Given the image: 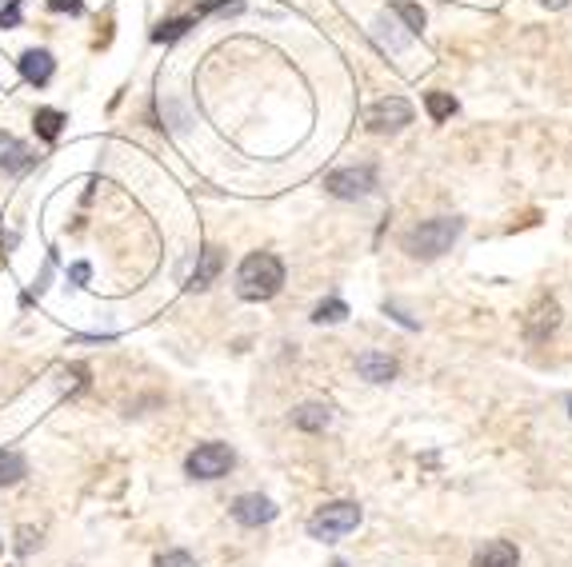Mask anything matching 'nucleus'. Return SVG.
<instances>
[{
	"mask_svg": "<svg viewBox=\"0 0 572 567\" xmlns=\"http://www.w3.org/2000/svg\"><path fill=\"white\" fill-rule=\"evenodd\" d=\"M284 260L277 252H249L237 269V296L249 304H264V300L281 296L284 288Z\"/></svg>",
	"mask_w": 572,
	"mask_h": 567,
	"instance_id": "nucleus-1",
	"label": "nucleus"
},
{
	"mask_svg": "<svg viewBox=\"0 0 572 567\" xmlns=\"http://www.w3.org/2000/svg\"><path fill=\"white\" fill-rule=\"evenodd\" d=\"M461 232H464L461 216H432L404 232L401 249L409 252L412 260H441L444 252H452V244L461 240Z\"/></svg>",
	"mask_w": 572,
	"mask_h": 567,
	"instance_id": "nucleus-2",
	"label": "nucleus"
},
{
	"mask_svg": "<svg viewBox=\"0 0 572 567\" xmlns=\"http://www.w3.org/2000/svg\"><path fill=\"white\" fill-rule=\"evenodd\" d=\"M361 504H352V499H329L321 508L309 516V536L321 539V544H332V539L349 536V531L361 528Z\"/></svg>",
	"mask_w": 572,
	"mask_h": 567,
	"instance_id": "nucleus-3",
	"label": "nucleus"
},
{
	"mask_svg": "<svg viewBox=\"0 0 572 567\" xmlns=\"http://www.w3.org/2000/svg\"><path fill=\"white\" fill-rule=\"evenodd\" d=\"M232 464H237V452H232L229 444H221V439H204V444H197V448L184 456V472H189L192 479H204V484L224 479L232 472Z\"/></svg>",
	"mask_w": 572,
	"mask_h": 567,
	"instance_id": "nucleus-4",
	"label": "nucleus"
},
{
	"mask_svg": "<svg viewBox=\"0 0 572 567\" xmlns=\"http://www.w3.org/2000/svg\"><path fill=\"white\" fill-rule=\"evenodd\" d=\"M377 164H349V169H337L324 176V192L337 200H364L377 192Z\"/></svg>",
	"mask_w": 572,
	"mask_h": 567,
	"instance_id": "nucleus-5",
	"label": "nucleus"
},
{
	"mask_svg": "<svg viewBox=\"0 0 572 567\" xmlns=\"http://www.w3.org/2000/svg\"><path fill=\"white\" fill-rule=\"evenodd\" d=\"M364 124L372 132H401L404 124H412V104L404 97H384L364 112Z\"/></svg>",
	"mask_w": 572,
	"mask_h": 567,
	"instance_id": "nucleus-6",
	"label": "nucleus"
},
{
	"mask_svg": "<svg viewBox=\"0 0 572 567\" xmlns=\"http://www.w3.org/2000/svg\"><path fill=\"white\" fill-rule=\"evenodd\" d=\"M229 512L241 528H264V524H272V519L281 516V508H277L269 496H261V492H244V496H237Z\"/></svg>",
	"mask_w": 572,
	"mask_h": 567,
	"instance_id": "nucleus-7",
	"label": "nucleus"
},
{
	"mask_svg": "<svg viewBox=\"0 0 572 567\" xmlns=\"http://www.w3.org/2000/svg\"><path fill=\"white\" fill-rule=\"evenodd\" d=\"M556 328H561V304L552 296H541L536 308L524 316V336H529V344H544Z\"/></svg>",
	"mask_w": 572,
	"mask_h": 567,
	"instance_id": "nucleus-8",
	"label": "nucleus"
},
{
	"mask_svg": "<svg viewBox=\"0 0 572 567\" xmlns=\"http://www.w3.org/2000/svg\"><path fill=\"white\" fill-rule=\"evenodd\" d=\"M17 69H21V80L32 84V89H49L52 77H57V57L49 49H24L21 60H17Z\"/></svg>",
	"mask_w": 572,
	"mask_h": 567,
	"instance_id": "nucleus-9",
	"label": "nucleus"
},
{
	"mask_svg": "<svg viewBox=\"0 0 572 567\" xmlns=\"http://www.w3.org/2000/svg\"><path fill=\"white\" fill-rule=\"evenodd\" d=\"M221 272H224V249L209 244V249L197 252V264H192L189 280H184V288H189V292H209Z\"/></svg>",
	"mask_w": 572,
	"mask_h": 567,
	"instance_id": "nucleus-10",
	"label": "nucleus"
},
{
	"mask_svg": "<svg viewBox=\"0 0 572 567\" xmlns=\"http://www.w3.org/2000/svg\"><path fill=\"white\" fill-rule=\"evenodd\" d=\"M369 32H372V40H377V49L389 52V57H401V52L412 44V32L404 29V24L392 17V12H381V17L372 20Z\"/></svg>",
	"mask_w": 572,
	"mask_h": 567,
	"instance_id": "nucleus-11",
	"label": "nucleus"
},
{
	"mask_svg": "<svg viewBox=\"0 0 572 567\" xmlns=\"http://www.w3.org/2000/svg\"><path fill=\"white\" fill-rule=\"evenodd\" d=\"M357 376L369 379V384H392V379L401 376V364H397V356H389V352H361L357 356Z\"/></svg>",
	"mask_w": 572,
	"mask_h": 567,
	"instance_id": "nucleus-12",
	"label": "nucleus"
},
{
	"mask_svg": "<svg viewBox=\"0 0 572 567\" xmlns=\"http://www.w3.org/2000/svg\"><path fill=\"white\" fill-rule=\"evenodd\" d=\"M472 567H521V551H516L512 539H489V544L476 548Z\"/></svg>",
	"mask_w": 572,
	"mask_h": 567,
	"instance_id": "nucleus-13",
	"label": "nucleus"
},
{
	"mask_svg": "<svg viewBox=\"0 0 572 567\" xmlns=\"http://www.w3.org/2000/svg\"><path fill=\"white\" fill-rule=\"evenodd\" d=\"M37 164H41V156H37L24 140H9L4 152H0V172H9V176H24V172H32Z\"/></svg>",
	"mask_w": 572,
	"mask_h": 567,
	"instance_id": "nucleus-14",
	"label": "nucleus"
},
{
	"mask_svg": "<svg viewBox=\"0 0 572 567\" xmlns=\"http://www.w3.org/2000/svg\"><path fill=\"white\" fill-rule=\"evenodd\" d=\"M329 424H332V408L329 404H321V399H309V404H301V408H292V428L309 432V436L324 432Z\"/></svg>",
	"mask_w": 572,
	"mask_h": 567,
	"instance_id": "nucleus-15",
	"label": "nucleus"
},
{
	"mask_svg": "<svg viewBox=\"0 0 572 567\" xmlns=\"http://www.w3.org/2000/svg\"><path fill=\"white\" fill-rule=\"evenodd\" d=\"M64 124H69V117H64L61 109H37L32 112V129H37V136L44 140V144H57L64 132Z\"/></svg>",
	"mask_w": 572,
	"mask_h": 567,
	"instance_id": "nucleus-16",
	"label": "nucleus"
},
{
	"mask_svg": "<svg viewBox=\"0 0 572 567\" xmlns=\"http://www.w3.org/2000/svg\"><path fill=\"white\" fill-rule=\"evenodd\" d=\"M24 476H29V459H24V452L0 448V488H12V484H21Z\"/></svg>",
	"mask_w": 572,
	"mask_h": 567,
	"instance_id": "nucleus-17",
	"label": "nucleus"
},
{
	"mask_svg": "<svg viewBox=\"0 0 572 567\" xmlns=\"http://www.w3.org/2000/svg\"><path fill=\"white\" fill-rule=\"evenodd\" d=\"M192 29H197V17H169L152 29V44H177V40H184Z\"/></svg>",
	"mask_w": 572,
	"mask_h": 567,
	"instance_id": "nucleus-18",
	"label": "nucleus"
},
{
	"mask_svg": "<svg viewBox=\"0 0 572 567\" xmlns=\"http://www.w3.org/2000/svg\"><path fill=\"white\" fill-rule=\"evenodd\" d=\"M456 109H461V104H456V97H452V92H441V89L424 92V112H429L436 124H444L449 117H456Z\"/></svg>",
	"mask_w": 572,
	"mask_h": 567,
	"instance_id": "nucleus-19",
	"label": "nucleus"
},
{
	"mask_svg": "<svg viewBox=\"0 0 572 567\" xmlns=\"http://www.w3.org/2000/svg\"><path fill=\"white\" fill-rule=\"evenodd\" d=\"M341 320H349V304L341 296H329L312 308V324H341Z\"/></svg>",
	"mask_w": 572,
	"mask_h": 567,
	"instance_id": "nucleus-20",
	"label": "nucleus"
},
{
	"mask_svg": "<svg viewBox=\"0 0 572 567\" xmlns=\"http://www.w3.org/2000/svg\"><path fill=\"white\" fill-rule=\"evenodd\" d=\"M389 12H392V17H397V20H401V24L412 32V37H417V32L424 29V20H429V17H424L421 4H412V0H397V4H392Z\"/></svg>",
	"mask_w": 572,
	"mask_h": 567,
	"instance_id": "nucleus-21",
	"label": "nucleus"
},
{
	"mask_svg": "<svg viewBox=\"0 0 572 567\" xmlns=\"http://www.w3.org/2000/svg\"><path fill=\"white\" fill-rule=\"evenodd\" d=\"M24 0H4L0 4V29H21V20H24Z\"/></svg>",
	"mask_w": 572,
	"mask_h": 567,
	"instance_id": "nucleus-22",
	"label": "nucleus"
},
{
	"mask_svg": "<svg viewBox=\"0 0 572 567\" xmlns=\"http://www.w3.org/2000/svg\"><path fill=\"white\" fill-rule=\"evenodd\" d=\"M244 0H201L192 17H212V12H241Z\"/></svg>",
	"mask_w": 572,
	"mask_h": 567,
	"instance_id": "nucleus-23",
	"label": "nucleus"
},
{
	"mask_svg": "<svg viewBox=\"0 0 572 567\" xmlns=\"http://www.w3.org/2000/svg\"><path fill=\"white\" fill-rule=\"evenodd\" d=\"M152 567H197V559H192L184 548H172V551H161V556L152 559Z\"/></svg>",
	"mask_w": 572,
	"mask_h": 567,
	"instance_id": "nucleus-24",
	"label": "nucleus"
},
{
	"mask_svg": "<svg viewBox=\"0 0 572 567\" xmlns=\"http://www.w3.org/2000/svg\"><path fill=\"white\" fill-rule=\"evenodd\" d=\"M384 316H392V320H397V324H401V328H409V332L421 328V324H417V320H412L409 312L401 308V304H392V300H384Z\"/></svg>",
	"mask_w": 572,
	"mask_h": 567,
	"instance_id": "nucleus-25",
	"label": "nucleus"
},
{
	"mask_svg": "<svg viewBox=\"0 0 572 567\" xmlns=\"http://www.w3.org/2000/svg\"><path fill=\"white\" fill-rule=\"evenodd\" d=\"M17 539H21V544H17V551H21V556H29L32 548H41V531H32V528H21V531H17Z\"/></svg>",
	"mask_w": 572,
	"mask_h": 567,
	"instance_id": "nucleus-26",
	"label": "nucleus"
},
{
	"mask_svg": "<svg viewBox=\"0 0 572 567\" xmlns=\"http://www.w3.org/2000/svg\"><path fill=\"white\" fill-rule=\"evenodd\" d=\"M49 12H69V17H84V0H49Z\"/></svg>",
	"mask_w": 572,
	"mask_h": 567,
	"instance_id": "nucleus-27",
	"label": "nucleus"
},
{
	"mask_svg": "<svg viewBox=\"0 0 572 567\" xmlns=\"http://www.w3.org/2000/svg\"><path fill=\"white\" fill-rule=\"evenodd\" d=\"M89 276H92V264H89V260H77V264L69 269V280L77 284V288H84V284H89Z\"/></svg>",
	"mask_w": 572,
	"mask_h": 567,
	"instance_id": "nucleus-28",
	"label": "nucleus"
},
{
	"mask_svg": "<svg viewBox=\"0 0 572 567\" xmlns=\"http://www.w3.org/2000/svg\"><path fill=\"white\" fill-rule=\"evenodd\" d=\"M541 4H544V9H569L572 0H541Z\"/></svg>",
	"mask_w": 572,
	"mask_h": 567,
	"instance_id": "nucleus-29",
	"label": "nucleus"
},
{
	"mask_svg": "<svg viewBox=\"0 0 572 567\" xmlns=\"http://www.w3.org/2000/svg\"><path fill=\"white\" fill-rule=\"evenodd\" d=\"M329 567H349V564H344V559H332V564Z\"/></svg>",
	"mask_w": 572,
	"mask_h": 567,
	"instance_id": "nucleus-30",
	"label": "nucleus"
},
{
	"mask_svg": "<svg viewBox=\"0 0 572 567\" xmlns=\"http://www.w3.org/2000/svg\"><path fill=\"white\" fill-rule=\"evenodd\" d=\"M0 244H4V229H0Z\"/></svg>",
	"mask_w": 572,
	"mask_h": 567,
	"instance_id": "nucleus-31",
	"label": "nucleus"
},
{
	"mask_svg": "<svg viewBox=\"0 0 572 567\" xmlns=\"http://www.w3.org/2000/svg\"><path fill=\"white\" fill-rule=\"evenodd\" d=\"M569 416H572V396H569Z\"/></svg>",
	"mask_w": 572,
	"mask_h": 567,
	"instance_id": "nucleus-32",
	"label": "nucleus"
},
{
	"mask_svg": "<svg viewBox=\"0 0 572 567\" xmlns=\"http://www.w3.org/2000/svg\"><path fill=\"white\" fill-rule=\"evenodd\" d=\"M0 551H4V544H0Z\"/></svg>",
	"mask_w": 572,
	"mask_h": 567,
	"instance_id": "nucleus-33",
	"label": "nucleus"
}]
</instances>
